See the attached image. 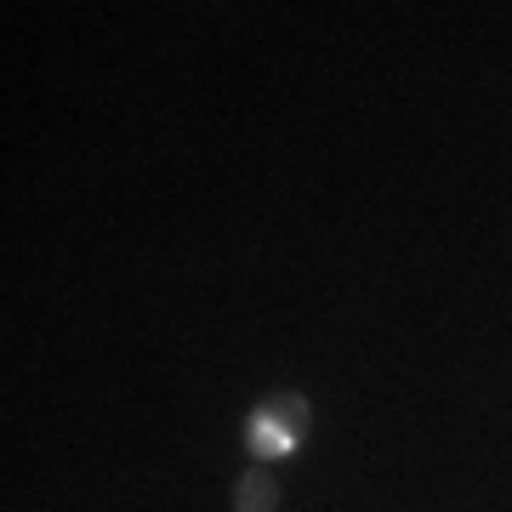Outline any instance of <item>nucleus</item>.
Instances as JSON below:
<instances>
[{"instance_id":"1","label":"nucleus","mask_w":512,"mask_h":512,"mask_svg":"<svg viewBox=\"0 0 512 512\" xmlns=\"http://www.w3.org/2000/svg\"><path fill=\"white\" fill-rule=\"evenodd\" d=\"M308 433H313V404H308V393H291V387L268 393V399L245 416V450H251V461L296 456V450L308 444Z\"/></svg>"},{"instance_id":"2","label":"nucleus","mask_w":512,"mask_h":512,"mask_svg":"<svg viewBox=\"0 0 512 512\" xmlns=\"http://www.w3.org/2000/svg\"><path fill=\"white\" fill-rule=\"evenodd\" d=\"M234 512H279V473L274 461H251L234 478Z\"/></svg>"}]
</instances>
